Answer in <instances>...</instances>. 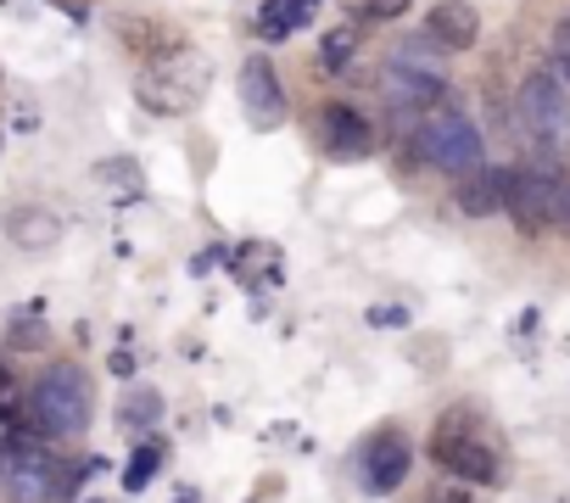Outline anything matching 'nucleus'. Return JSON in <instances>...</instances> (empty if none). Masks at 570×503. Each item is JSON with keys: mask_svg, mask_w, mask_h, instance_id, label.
<instances>
[{"mask_svg": "<svg viewBox=\"0 0 570 503\" xmlns=\"http://www.w3.org/2000/svg\"><path fill=\"white\" fill-rule=\"evenodd\" d=\"M157 458H163V447H157V442H146V447L135 453V464H129V475H124V481H129V492H140V486L157 475Z\"/></svg>", "mask_w": 570, "mask_h": 503, "instance_id": "18", "label": "nucleus"}, {"mask_svg": "<svg viewBox=\"0 0 570 503\" xmlns=\"http://www.w3.org/2000/svg\"><path fill=\"white\" fill-rule=\"evenodd\" d=\"M559 190H564V179H553L548 168H509V207L503 213H514V224L525 235H542L548 224H559Z\"/></svg>", "mask_w": 570, "mask_h": 503, "instance_id": "6", "label": "nucleus"}, {"mask_svg": "<svg viewBox=\"0 0 570 503\" xmlns=\"http://www.w3.org/2000/svg\"><path fill=\"white\" fill-rule=\"evenodd\" d=\"M57 235H62V224H57L51 213H40V207H29V213L12 218V240H18L23 251H46V246H57Z\"/></svg>", "mask_w": 570, "mask_h": 503, "instance_id": "15", "label": "nucleus"}, {"mask_svg": "<svg viewBox=\"0 0 570 503\" xmlns=\"http://www.w3.org/2000/svg\"><path fill=\"white\" fill-rule=\"evenodd\" d=\"M414 151H420L431 168H442V174H475L487 146H481V129H475L464 112L436 107V112H425V124L414 129Z\"/></svg>", "mask_w": 570, "mask_h": 503, "instance_id": "3", "label": "nucleus"}, {"mask_svg": "<svg viewBox=\"0 0 570 503\" xmlns=\"http://www.w3.org/2000/svg\"><path fill=\"white\" fill-rule=\"evenodd\" d=\"M409 0H364L358 7V23H386V18H403Z\"/></svg>", "mask_w": 570, "mask_h": 503, "instance_id": "19", "label": "nucleus"}, {"mask_svg": "<svg viewBox=\"0 0 570 503\" xmlns=\"http://www.w3.org/2000/svg\"><path fill=\"white\" fill-rule=\"evenodd\" d=\"M559 224L570 229V179H564V190H559Z\"/></svg>", "mask_w": 570, "mask_h": 503, "instance_id": "22", "label": "nucleus"}, {"mask_svg": "<svg viewBox=\"0 0 570 503\" xmlns=\"http://www.w3.org/2000/svg\"><path fill=\"white\" fill-rule=\"evenodd\" d=\"M314 129H320V151H325L331 162H364V157L375 151L370 118H364L358 107H347V101H325Z\"/></svg>", "mask_w": 570, "mask_h": 503, "instance_id": "7", "label": "nucleus"}, {"mask_svg": "<svg viewBox=\"0 0 570 503\" xmlns=\"http://www.w3.org/2000/svg\"><path fill=\"white\" fill-rule=\"evenodd\" d=\"M163 414V397L157 392H129L124 397V425H151Z\"/></svg>", "mask_w": 570, "mask_h": 503, "instance_id": "17", "label": "nucleus"}, {"mask_svg": "<svg viewBox=\"0 0 570 503\" xmlns=\"http://www.w3.org/2000/svg\"><path fill=\"white\" fill-rule=\"evenodd\" d=\"M409 464H414L409 442H403L397 431H375V436L364 442V453H358V481H364L370 492H397L403 475H409Z\"/></svg>", "mask_w": 570, "mask_h": 503, "instance_id": "9", "label": "nucleus"}, {"mask_svg": "<svg viewBox=\"0 0 570 503\" xmlns=\"http://www.w3.org/2000/svg\"><path fill=\"white\" fill-rule=\"evenodd\" d=\"M353 51H358V29L347 23V29H336V34H325V46H320V62H325L331 73H342V68L353 62Z\"/></svg>", "mask_w": 570, "mask_h": 503, "instance_id": "16", "label": "nucleus"}, {"mask_svg": "<svg viewBox=\"0 0 570 503\" xmlns=\"http://www.w3.org/2000/svg\"><path fill=\"white\" fill-rule=\"evenodd\" d=\"M431 458H436L448 475H459V481H498V475H503L498 447H492L464 414H448V420L436 425V436H431Z\"/></svg>", "mask_w": 570, "mask_h": 503, "instance_id": "4", "label": "nucleus"}, {"mask_svg": "<svg viewBox=\"0 0 570 503\" xmlns=\"http://www.w3.org/2000/svg\"><path fill=\"white\" fill-rule=\"evenodd\" d=\"M431 503H470V497H464V492H436Z\"/></svg>", "mask_w": 570, "mask_h": 503, "instance_id": "23", "label": "nucleus"}, {"mask_svg": "<svg viewBox=\"0 0 570 503\" xmlns=\"http://www.w3.org/2000/svg\"><path fill=\"white\" fill-rule=\"evenodd\" d=\"M459 207L470 218H487V213H503L509 207V168H475L459 179Z\"/></svg>", "mask_w": 570, "mask_h": 503, "instance_id": "13", "label": "nucleus"}, {"mask_svg": "<svg viewBox=\"0 0 570 503\" xmlns=\"http://www.w3.org/2000/svg\"><path fill=\"white\" fill-rule=\"evenodd\" d=\"M553 62H559V79L570 85V18H559L553 29Z\"/></svg>", "mask_w": 570, "mask_h": 503, "instance_id": "20", "label": "nucleus"}, {"mask_svg": "<svg viewBox=\"0 0 570 503\" xmlns=\"http://www.w3.org/2000/svg\"><path fill=\"white\" fill-rule=\"evenodd\" d=\"M29 414H35V425L46 436H79L90 425V381H85V369H73V364L46 369L35 397H29Z\"/></svg>", "mask_w": 570, "mask_h": 503, "instance_id": "2", "label": "nucleus"}, {"mask_svg": "<svg viewBox=\"0 0 570 503\" xmlns=\"http://www.w3.org/2000/svg\"><path fill=\"white\" fill-rule=\"evenodd\" d=\"M314 12H320V0H263L257 34H263V40H292L297 29H308Z\"/></svg>", "mask_w": 570, "mask_h": 503, "instance_id": "14", "label": "nucleus"}, {"mask_svg": "<svg viewBox=\"0 0 570 503\" xmlns=\"http://www.w3.org/2000/svg\"><path fill=\"white\" fill-rule=\"evenodd\" d=\"M381 85H386V96L397 107H436L442 101V73L436 68H420V62H392Z\"/></svg>", "mask_w": 570, "mask_h": 503, "instance_id": "12", "label": "nucleus"}, {"mask_svg": "<svg viewBox=\"0 0 570 503\" xmlns=\"http://www.w3.org/2000/svg\"><path fill=\"white\" fill-rule=\"evenodd\" d=\"M520 124L531 140L542 146H559L570 135V90L553 68H531L525 85H520Z\"/></svg>", "mask_w": 570, "mask_h": 503, "instance_id": "5", "label": "nucleus"}, {"mask_svg": "<svg viewBox=\"0 0 570 503\" xmlns=\"http://www.w3.org/2000/svg\"><path fill=\"white\" fill-rule=\"evenodd\" d=\"M62 492V470L46 453H18L7 464V497L12 503H51Z\"/></svg>", "mask_w": 570, "mask_h": 503, "instance_id": "10", "label": "nucleus"}, {"mask_svg": "<svg viewBox=\"0 0 570 503\" xmlns=\"http://www.w3.org/2000/svg\"><path fill=\"white\" fill-rule=\"evenodd\" d=\"M425 34L442 51H470L475 34H481V18H475V7H464V0H436V7L425 12Z\"/></svg>", "mask_w": 570, "mask_h": 503, "instance_id": "11", "label": "nucleus"}, {"mask_svg": "<svg viewBox=\"0 0 570 503\" xmlns=\"http://www.w3.org/2000/svg\"><path fill=\"white\" fill-rule=\"evenodd\" d=\"M235 90H240V107H246V124H252V129H279V124H285V90H279L274 62L246 57Z\"/></svg>", "mask_w": 570, "mask_h": 503, "instance_id": "8", "label": "nucleus"}, {"mask_svg": "<svg viewBox=\"0 0 570 503\" xmlns=\"http://www.w3.org/2000/svg\"><path fill=\"white\" fill-rule=\"evenodd\" d=\"M7 342H12V347H23V353H29V347H46V325L23 319V325H12V336H7Z\"/></svg>", "mask_w": 570, "mask_h": 503, "instance_id": "21", "label": "nucleus"}, {"mask_svg": "<svg viewBox=\"0 0 570 503\" xmlns=\"http://www.w3.org/2000/svg\"><path fill=\"white\" fill-rule=\"evenodd\" d=\"M57 7H68V12H85V0H57Z\"/></svg>", "mask_w": 570, "mask_h": 503, "instance_id": "24", "label": "nucleus"}, {"mask_svg": "<svg viewBox=\"0 0 570 503\" xmlns=\"http://www.w3.org/2000/svg\"><path fill=\"white\" fill-rule=\"evenodd\" d=\"M151 68L135 79V96H140V107L146 112H157V118H179V112H190L202 96H207V62L196 57V51H168V57H146Z\"/></svg>", "mask_w": 570, "mask_h": 503, "instance_id": "1", "label": "nucleus"}]
</instances>
